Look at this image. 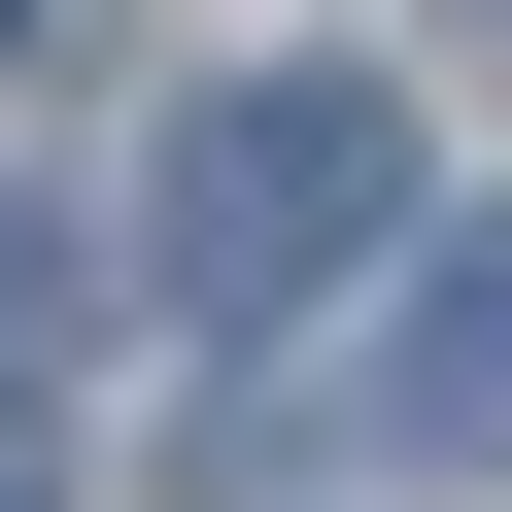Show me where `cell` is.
Masks as SVG:
<instances>
[{
  "instance_id": "1",
  "label": "cell",
  "mask_w": 512,
  "mask_h": 512,
  "mask_svg": "<svg viewBox=\"0 0 512 512\" xmlns=\"http://www.w3.org/2000/svg\"><path fill=\"white\" fill-rule=\"evenodd\" d=\"M137 274L171 308H342V274H410V103L376 69H205L171 103V171H137Z\"/></svg>"
},
{
  "instance_id": "2",
  "label": "cell",
  "mask_w": 512,
  "mask_h": 512,
  "mask_svg": "<svg viewBox=\"0 0 512 512\" xmlns=\"http://www.w3.org/2000/svg\"><path fill=\"white\" fill-rule=\"evenodd\" d=\"M376 410H410L444 478H512V239H410V342H376Z\"/></svg>"
},
{
  "instance_id": "3",
  "label": "cell",
  "mask_w": 512,
  "mask_h": 512,
  "mask_svg": "<svg viewBox=\"0 0 512 512\" xmlns=\"http://www.w3.org/2000/svg\"><path fill=\"white\" fill-rule=\"evenodd\" d=\"M35 376H69V239L0 205V410H35Z\"/></svg>"
},
{
  "instance_id": "4",
  "label": "cell",
  "mask_w": 512,
  "mask_h": 512,
  "mask_svg": "<svg viewBox=\"0 0 512 512\" xmlns=\"http://www.w3.org/2000/svg\"><path fill=\"white\" fill-rule=\"evenodd\" d=\"M0 512H35V444H0Z\"/></svg>"
},
{
  "instance_id": "5",
  "label": "cell",
  "mask_w": 512,
  "mask_h": 512,
  "mask_svg": "<svg viewBox=\"0 0 512 512\" xmlns=\"http://www.w3.org/2000/svg\"><path fill=\"white\" fill-rule=\"evenodd\" d=\"M0 35H35V0H0Z\"/></svg>"
},
{
  "instance_id": "6",
  "label": "cell",
  "mask_w": 512,
  "mask_h": 512,
  "mask_svg": "<svg viewBox=\"0 0 512 512\" xmlns=\"http://www.w3.org/2000/svg\"><path fill=\"white\" fill-rule=\"evenodd\" d=\"M478 35H512V0H478Z\"/></svg>"
}]
</instances>
